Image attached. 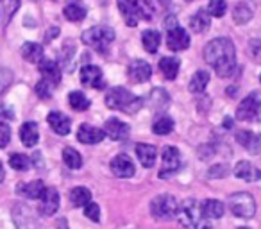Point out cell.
I'll use <instances>...</instances> for the list:
<instances>
[{"label": "cell", "instance_id": "obj_12", "mask_svg": "<svg viewBox=\"0 0 261 229\" xmlns=\"http://www.w3.org/2000/svg\"><path fill=\"white\" fill-rule=\"evenodd\" d=\"M109 168H111V172L116 177H122V179L133 177L136 172L135 163H133V160L127 154H118V156L113 158L111 163H109Z\"/></svg>", "mask_w": 261, "mask_h": 229}, {"label": "cell", "instance_id": "obj_47", "mask_svg": "<svg viewBox=\"0 0 261 229\" xmlns=\"http://www.w3.org/2000/svg\"><path fill=\"white\" fill-rule=\"evenodd\" d=\"M11 118H15V113H13V109H9V108H6V106L0 104V122L11 120Z\"/></svg>", "mask_w": 261, "mask_h": 229}, {"label": "cell", "instance_id": "obj_36", "mask_svg": "<svg viewBox=\"0 0 261 229\" xmlns=\"http://www.w3.org/2000/svg\"><path fill=\"white\" fill-rule=\"evenodd\" d=\"M63 15H65V18L70 20V22H83V20L86 18V9L81 4H77V2H73V4L66 6Z\"/></svg>", "mask_w": 261, "mask_h": 229}, {"label": "cell", "instance_id": "obj_16", "mask_svg": "<svg viewBox=\"0 0 261 229\" xmlns=\"http://www.w3.org/2000/svg\"><path fill=\"white\" fill-rule=\"evenodd\" d=\"M59 208V193L56 188H45L43 195L40 199V213L45 217H52Z\"/></svg>", "mask_w": 261, "mask_h": 229}, {"label": "cell", "instance_id": "obj_49", "mask_svg": "<svg viewBox=\"0 0 261 229\" xmlns=\"http://www.w3.org/2000/svg\"><path fill=\"white\" fill-rule=\"evenodd\" d=\"M238 229H249V227H238Z\"/></svg>", "mask_w": 261, "mask_h": 229}, {"label": "cell", "instance_id": "obj_31", "mask_svg": "<svg viewBox=\"0 0 261 229\" xmlns=\"http://www.w3.org/2000/svg\"><path fill=\"white\" fill-rule=\"evenodd\" d=\"M70 200H72L73 206L84 208L91 202V192L86 186H75V188L70 190Z\"/></svg>", "mask_w": 261, "mask_h": 229}, {"label": "cell", "instance_id": "obj_34", "mask_svg": "<svg viewBox=\"0 0 261 229\" xmlns=\"http://www.w3.org/2000/svg\"><path fill=\"white\" fill-rule=\"evenodd\" d=\"M68 104H70V108L75 109V111H86L91 106V100L83 91H72V93L68 95Z\"/></svg>", "mask_w": 261, "mask_h": 229}, {"label": "cell", "instance_id": "obj_10", "mask_svg": "<svg viewBox=\"0 0 261 229\" xmlns=\"http://www.w3.org/2000/svg\"><path fill=\"white\" fill-rule=\"evenodd\" d=\"M167 45L170 50L181 52L186 50L190 47V34L186 29H182L181 26H174L168 29L167 33Z\"/></svg>", "mask_w": 261, "mask_h": 229}, {"label": "cell", "instance_id": "obj_8", "mask_svg": "<svg viewBox=\"0 0 261 229\" xmlns=\"http://www.w3.org/2000/svg\"><path fill=\"white\" fill-rule=\"evenodd\" d=\"M261 113V100L257 98L256 93H250L240 102L238 109H236V118L242 122L247 120H256L257 115Z\"/></svg>", "mask_w": 261, "mask_h": 229}, {"label": "cell", "instance_id": "obj_32", "mask_svg": "<svg viewBox=\"0 0 261 229\" xmlns=\"http://www.w3.org/2000/svg\"><path fill=\"white\" fill-rule=\"evenodd\" d=\"M207 83H210V73H207L206 70H197L192 79H190L188 90L192 91V93H202V91L206 90Z\"/></svg>", "mask_w": 261, "mask_h": 229}, {"label": "cell", "instance_id": "obj_45", "mask_svg": "<svg viewBox=\"0 0 261 229\" xmlns=\"http://www.w3.org/2000/svg\"><path fill=\"white\" fill-rule=\"evenodd\" d=\"M84 215H86L90 220L98 222L100 220V208H98V204L90 202L88 206H84Z\"/></svg>", "mask_w": 261, "mask_h": 229}, {"label": "cell", "instance_id": "obj_5", "mask_svg": "<svg viewBox=\"0 0 261 229\" xmlns=\"http://www.w3.org/2000/svg\"><path fill=\"white\" fill-rule=\"evenodd\" d=\"M229 210L234 217L240 218H252L256 215V200L249 192H238L229 195L227 199Z\"/></svg>", "mask_w": 261, "mask_h": 229}, {"label": "cell", "instance_id": "obj_42", "mask_svg": "<svg viewBox=\"0 0 261 229\" xmlns=\"http://www.w3.org/2000/svg\"><path fill=\"white\" fill-rule=\"evenodd\" d=\"M52 91H54V86H52L50 83H47L45 79H41L40 83L36 84V93L40 98H50Z\"/></svg>", "mask_w": 261, "mask_h": 229}, {"label": "cell", "instance_id": "obj_37", "mask_svg": "<svg viewBox=\"0 0 261 229\" xmlns=\"http://www.w3.org/2000/svg\"><path fill=\"white\" fill-rule=\"evenodd\" d=\"M168 100H170V97H168L167 91L161 90V88L152 90V93L149 95V106H152L154 109H163L165 106L168 104Z\"/></svg>", "mask_w": 261, "mask_h": 229}, {"label": "cell", "instance_id": "obj_21", "mask_svg": "<svg viewBox=\"0 0 261 229\" xmlns=\"http://www.w3.org/2000/svg\"><path fill=\"white\" fill-rule=\"evenodd\" d=\"M116 4H118V9H120V13H122L127 26L129 27L138 26L140 16H138V11H136L135 0H116Z\"/></svg>", "mask_w": 261, "mask_h": 229}, {"label": "cell", "instance_id": "obj_13", "mask_svg": "<svg viewBox=\"0 0 261 229\" xmlns=\"http://www.w3.org/2000/svg\"><path fill=\"white\" fill-rule=\"evenodd\" d=\"M13 218H15L18 229H40L36 217L31 213V208L23 206V204H16L13 210Z\"/></svg>", "mask_w": 261, "mask_h": 229}, {"label": "cell", "instance_id": "obj_33", "mask_svg": "<svg viewBox=\"0 0 261 229\" xmlns=\"http://www.w3.org/2000/svg\"><path fill=\"white\" fill-rule=\"evenodd\" d=\"M152 131H154V135H158V136L170 135V133L174 131V120H172L168 115H160V117L154 120Z\"/></svg>", "mask_w": 261, "mask_h": 229}, {"label": "cell", "instance_id": "obj_41", "mask_svg": "<svg viewBox=\"0 0 261 229\" xmlns=\"http://www.w3.org/2000/svg\"><path fill=\"white\" fill-rule=\"evenodd\" d=\"M247 52H249L250 59L257 65H261V40L259 38H254V40L249 41L247 45Z\"/></svg>", "mask_w": 261, "mask_h": 229}, {"label": "cell", "instance_id": "obj_28", "mask_svg": "<svg viewBox=\"0 0 261 229\" xmlns=\"http://www.w3.org/2000/svg\"><path fill=\"white\" fill-rule=\"evenodd\" d=\"M179 66H181V61H179L177 58H170V56H167V58L160 59V72L163 73L165 79H168V81H174L175 77H177Z\"/></svg>", "mask_w": 261, "mask_h": 229}, {"label": "cell", "instance_id": "obj_40", "mask_svg": "<svg viewBox=\"0 0 261 229\" xmlns=\"http://www.w3.org/2000/svg\"><path fill=\"white\" fill-rule=\"evenodd\" d=\"M9 165H11L15 170L18 172H23L31 167V160L25 156V154H20V152H15L9 156Z\"/></svg>", "mask_w": 261, "mask_h": 229}, {"label": "cell", "instance_id": "obj_19", "mask_svg": "<svg viewBox=\"0 0 261 229\" xmlns=\"http://www.w3.org/2000/svg\"><path fill=\"white\" fill-rule=\"evenodd\" d=\"M234 175L238 179H243V181L256 183L261 179V170L250 161H238L234 167Z\"/></svg>", "mask_w": 261, "mask_h": 229}, {"label": "cell", "instance_id": "obj_24", "mask_svg": "<svg viewBox=\"0 0 261 229\" xmlns=\"http://www.w3.org/2000/svg\"><path fill=\"white\" fill-rule=\"evenodd\" d=\"M45 188H47V186L43 185V181L36 179V181H31V183H23V185H18L16 192H18L20 195L27 197V199H41V195H43Z\"/></svg>", "mask_w": 261, "mask_h": 229}, {"label": "cell", "instance_id": "obj_46", "mask_svg": "<svg viewBox=\"0 0 261 229\" xmlns=\"http://www.w3.org/2000/svg\"><path fill=\"white\" fill-rule=\"evenodd\" d=\"M229 174V167L227 165H215V167L210 168L207 172V177L215 179V177H225Z\"/></svg>", "mask_w": 261, "mask_h": 229}, {"label": "cell", "instance_id": "obj_43", "mask_svg": "<svg viewBox=\"0 0 261 229\" xmlns=\"http://www.w3.org/2000/svg\"><path fill=\"white\" fill-rule=\"evenodd\" d=\"M13 81V72L9 68H4V66H0V93L6 90V88L11 84Z\"/></svg>", "mask_w": 261, "mask_h": 229}, {"label": "cell", "instance_id": "obj_9", "mask_svg": "<svg viewBox=\"0 0 261 229\" xmlns=\"http://www.w3.org/2000/svg\"><path fill=\"white\" fill-rule=\"evenodd\" d=\"M150 75H152V68L143 59H135V61H130L129 66H127V77H129L130 83L135 84L147 83L150 79Z\"/></svg>", "mask_w": 261, "mask_h": 229}, {"label": "cell", "instance_id": "obj_15", "mask_svg": "<svg viewBox=\"0 0 261 229\" xmlns=\"http://www.w3.org/2000/svg\"><path fill=\"white\" fill-rule=\"evenodd\" d=\"M106 138L104 131L95 125L90 124H81L79 129H77V140L84 145H95V143H100L102 140Z\"/></svg>", "mask_w": 261, "mask_h": 229}, {"label": "cell", "instance_id": "obj_17", "mask_svg": "<svg viewBox=\"0 0 261 229\" xmlns=\"http://www.w3.org/2000/svg\"><path fill=\"white\" fill-rule=\"evenodd\" d=\"M236 140L245 150H249L250 154H259L261 152V135L249 129H243V131L236 133Z\"/></svg>", "mask_w": 261, "mask_h": 229}, {"label": "cell", "instance_id": "obj_38", "mask_svg": "<svg viewBox=\"0 0 261 229\" xmlns=\"http://www.w3.org/2000/svg\"><path fill=\"white\" fill-rule=\"evenodd\" d=\"M136 11H138L140 20H152L154 16V6L152 0H135Z\"/></svg>", "mask_w": 261, "mask_h": 229}, {"label": "cell", "instance_id": "obj_2", "mask_svg": "<svg viewBox=\"0 0 261 229\" xmlns=\"http://www.w3.org/2000/svg\"><path fill=\"white\" fill-rule=\"evenodd\" d=\"M104 102L109 109L123 111V113H127V115H135V113H138L143 106V98L136 97V95L130 93L127 88H122V86H116V88L108 90Z\"/></svg>", "mask_w": 261, "mask_h": 229}, {"label": "cell", "instance_id": "obj_30", "mask_svg": "<svg viewBox=\"0 0 261 229\" xmlns=\"http://www.w3.org/2000/svg\"><path fill=\"white\" fill-rule=\"evenodd\" d=\"M142 43H143V48H145L149 54H156L158 48H160V43H161V34L158 33V31H154V29L143 31Z\"/></svg>", "mask_w": 261, "mask_h": 229}, {"label": "cell", "instance_id": "obj_20", "mask_svg": "<svg viewBox=\"0 0 261 229\" xmlns=\"http://www.w3.org/2000/svg\"><path fill=\"white\" fill-rule=\"evenodd\" d=\"M40 72L43 75V79L47 83H50L54 88L61 83V66L56 61H52V59H43L40 63Z\"/></svg>", "mask_w": 261, "mask_h": 229}, {"label": "cell", "instance_id": "obj_23", "mask_svg": "<svg viewBox=\"0 0 261 229\" xmlns=\"http://www.w3.org/2000/svg\"><path fill=\"white\" fill-rule=\"evenodd\" d=\"M136 156H138L140 163H142L143 167L152 168L158 158V149L154 145H149V143H138V145H136Z\"/></svg>", "mask_w": 261, "mask_h": 229}, {"label": "cell", "instance_id": "obj_1", "mask_svg": "<svg viewBox=\"0 0 261 229\" xmlns=\"http://www.w3.org/2000/svg\"><path fill=\"white\" fill-rule=\"evenodd\" d=\"M204 59L218 77H231L236 70V48L229 38H215L204 47Z\"/></svg>", "mask_w": 261, "mask_h": 229}, {"label": "cell", "instance_id": "obj_25", "mask_svg": "<svg viewBox=\"0 0 261 229\" xmlns=\"http://www.w3.org/2000/svg\"><path fill=\"white\" fill-rule=\"evenodd\" d=\"M20 140L25 147H34L40 140V131H38L36 122H25L20 128Z\"/></svg>", "mask_w": 261, "mask_h": 229}, {"label": "cell", "instance_id": "obj_44", "mask_svg": "<svg viewBox=\"0 0 261 229\" xmlns=\"http://www.w3.org/2000/svg\"><path fill=\"white\" fill-rule=\"evenodd\" d=\"M9 140H11V128L6 122H0V149L8 147Z\"/></svg>", "mask_w": 261, "mask_h": 229}, {"label": "cell", "instance_id": "obj_14", "mask_svg": "<svg viewBox=\"0 0 261 229\" xmlns=\"http://www.w3.org/2000/svg\"><path fill=\"white\" fill-rule=\"evenodd\" d=\"M102 131H104L106 136H109V138L115 140V142H123V140L129 138L130 128L125 122L118 120V118H109Z\"/></svg>", "mask_w": 261, "mask_h": 229}, {"label": "cell", "instance_id": "obj_11", "mask_svg": "<svg viewBox=\"0 0 261 229\" xmlns=\"http://www.w3.org/2000/svg\"><path fill=\"white\" fill-rule=\"evenodd\" d=\"M81 83L86 88H95V90H102L106 86L102 70L95 65H84L81 68Z\"/></svg>", "mask_w": 261, "mask_h": 229}, {"label": "cell", "instance_id": "obj_18", "mask_svg": "<svg viewBox=\"0 0 261 229\" xmlns=\"http://www.w3.org/2000/svg\"><path fill=\"white\" fill-rule=\"evenodd\" d=\"M47 122L52 128V131L59 136H66L70 133V128H72V120L61 111H50L47 117Z\"/></svg>", "mask_w": 261, "mask_h": 229}, {"label": "cell", "instance_id": "obj_29", "mask_svg": "<svg viewBox=\"0 0 261 229\" xmlns=\"http://www.w3.org/2000/svg\"><path fill=\"white\" fill-rule=\"evenodd\" d=\"M211 26V16L207 15L206 9H199V11L195 13V15L190 18V29L193 31V33L200 34L204 33V31H207Z\"/></svg>", "mask_w": 261, "mask_h": 229}, {"label": "cell", "instance_id": "obj_35", "mask_svg": "<svg viewBox=\"0 0 261 229\" xmlns=\"http://www.w3.org/2000/svg\"><path fill=\"white\" fill-rule=\"evenodd\" d=\"M63 161H65L66 167L72 168V170H77V168L83 167V158H81V154L77 152L75 149H72V147H65V149H63Z\"/></svg>", "mask_w": 261, "mask_h": 229}, {"label": "cell", "instance_id": "obj_27", "mask_svg": "<svg viewBox=\"0 0 261 229\" xmlns=\"http://www.w3.org/2000/svg\"><path fill=\"white\" fill-rule=\"evenodd\" d=\"M22 56L25 61L40 65L43 61V47L40 43H34V41H27L22 45Z\"/></svg>", "mask_w": 261, "mask_h": 229}, {"label": "cell", "instance_id": "obj_4", "mask_svg": "<svg viewBox=\"0 0 261 229\" xmlns=\"http://www.w3.org/2000/svg\"><path fill=\"white\" fill-rule=\"evenodd\" d=\"M81 40H83L84 45L95 48V50L100 52V54H106L109 45L115 40V31H113L111 27L97 26V27H91V29L84 31Z\"/></svg>", "mask_w": 261, "mask_h": 229}, {"label": "cell", "instance_id": "obj_7", "mask_svg": "<svg viewBox=\"0 0 261 229\" xmlns=\"http://www.w3.org/2000/svg\"><path fill=\"white\" fill-rule=\"evenodd\" d=\"M181 168V152L177 150V147L167 145L161 152V170L160 177L168 179L174 174H177Z\"/></svg>", "mask_w": 261, "mask_h": 229}, {"label": "cell", "instance_id": "obj_3", "mask_svg": "<svg viewBox=\"0 0 261 229\" xmlns=\"http://www.w3.org/2000/svg\"><path fill=\"white\" fill-rule=\"evenodd\" d=\"M175 217L185 227L188 229H210V220L202 217L200 211V204L195 199H186L177 206Z\"/></svg>", "mask_w": 261, "mask_h": 229}, {"label": "cell", "instance_id": "obj_39", "mask_svg": "<svg viewBox=\"0 0 261 229\" xmlns=\"http://www.w3.org/2000/svg\"><path fill=\"white\" fill-rule=\"evenodd\" d=\"M207 15L215 16V18H222L227 11V2L225 0H210V4H207Z\"/></svg>", "mask_w": 261, "mask_h": 229}, {"label": "cell", "instance_id": "obj_26", "mask_svg": "<svg viewBox=\"0 0 261 229\" xmlns=\"http://www.w3.org/2000/svg\"><path fill=\"white\" fill-rule=\"evenodd\" d=\"M200 211H202V217L207 220H215V218H220L224 215V204L217 199H207L200 204Z\"/></svg>", "mask_w": 261, "mask_h": 229}, {"label": "cell", "instance_id": "obj_48", "mask_svg": "<svg viewBox=\"0 0 261 229\" xmlns=\"http://www.w3.org/2000/svg\"><path fill=\"white\" fill-rule=\"evenodd\" d=\"M6 177V172H4V165H2V161H0V183L4 181Z\"/></svg>", "mask_w": 261, "mask_h": 229}, {"label": "cell", "instance_id": "obj_50", "mask_svg": "<svg viewBox=\"0 0 261 229\" xmlns=\"http://www.w3.org/2000/svg\"><path fill=\"white\" fill-rule=\"evenodd\" d=\"M259 83H261V73H259Z\"/></svg>", "mask_w": 261, "mask_h": 229}, {"label": "cell", "instance_id": "obj_6", "mask_svg": "<svg viewBox=\"0 0 261 229\" xmlns=\"http://www.w3.org/2000/svg\"><path fill=\"white\" fill-rule=\"evenodd\" d=\"M177 199L170 193H163V195H158L150 200V213L156 218H172L177 211Z\"/></svg>", "mask_w": 261, "mask_h": 229}, {"label": "cell", "instance_id": "obj_22", "mask_svg": "<svg viewBox=\"0 0 261 229\" xmlns=\"http://www.w3.org/2000/svg\"><path fill=\"white\" fill-rule=\"evenodd\" d=\"M252 16H254V4L250 0H242L232 9V20H234V23H240V26L247 23Z\"/></svg>", "mask_w": 261, "mask_h": 229}]
</instances>
